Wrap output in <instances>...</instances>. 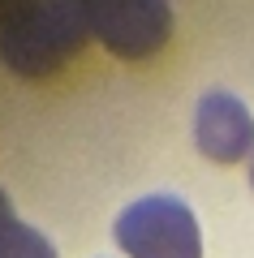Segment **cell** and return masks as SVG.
Segmentation results:
<instances>
[{
  "label": "cell",
  "mask_w": 254,
  "mask_h": 258,
  "mask_svg": "<svg viewBox=\"0 0 254 258\" xmlns=\"http://www.w3.org/2000/svg\"><path fill=\"white\" fill-rule=\"evenodd\" d=\"M9 211H13V207H9V198H5V189H0V220H5Z\"/></svg>",
  "instance_id": "8992f818"
},
{
  "label": "cell",
  "mask_w": 254,
  "mask_h": 258,
  "mask_svg": "<svg viewBox=\"0 0 254 258\" xmlns=\"http://www.w3.org/2000/svg\"><path fill=\"white\" fill-rule=\"evenodd\" d=\"M0 258H56V249L39 228L22 224L18 215L9 211L0 220Z\"/></svg>",
  "instance_id": "5b68a950"
},
{
  "label": "cell",
  "mask_w": 254,
  "mask_h": 258,
  "mask_svg": "<svg viewBox=\"0 0 254 258\" xmlns=\"http://www.w3.org/2000/svg\"><path fill=\"white\" fill-rule=\"evenodd\" d=\"M91 35L121 60H146L173 39L168 0H86Z\"/></svg>",
  "instance_id": "3957f363"
},
{
  "label": "cell",
  "mask_w": 254,
  "mask_h": 258,
  "mask_svg": "<svg viewBox=\"0 0 254 258\" xmlns=\"http://www.w3.org/2000/svg\"><path fill=\"white\" fill-rule=\"evenodd\" d=\"M91 35L86 0H22L0 22V60L22 78H47Z\"/></svg>",
  "instance_id": "6da1fadb"
},
{
  "label": "cell",
  "mask_w": 254,
  "mask_h": 258,
  "mask_svg": "<svg viewBox=\"0 0 254 258\" xmlns=\"http://www.w3.org/2000/svg\"><path fill=\"white\" fill-rule=\"evenodd\" d=\"M194 147L211 164H241L254 155V116L237 95L207 91L194 108Z\"/></svg>",
  "instance_id": "277c9868"
},
{
  "label": "cell",
  "mask_w": 254,
  "mask_h": 258,
  "mask_svg": "<svg viewBox=\"0 0 254 258\" xmlns=\"http://www.w3.org/2000/svg\"><path fill=\"white\" fill-rule=\"evenodd\" d=\"M125 258H202V232L194 211L173 194H146L112 224Z\"/></svg>",
  "instance_id": "7a4b0ae2"
},
{
  "label": "cell",
  "mask_w": 254,
  "mask_h": 258,
  "mask_svg": "<svg viewBox=\"0 0 254 258\" xmlns=\"http://www.w3.org/2000/svg\"><path fill=\"white\" fill-rule=\"evenodd\" d=\"M250 185H254V164H250Z\"/></svg>",
  "instance_id": "52a82bcc"
}]
</instances>
